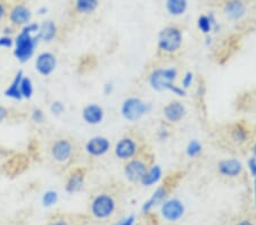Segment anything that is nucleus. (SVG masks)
<instances>
[{
    "label": "nucleus",
    "mask_w": 256,
    "mask_h": 225,
    "mask_svg": "<svg viewBox=\"0 0 256 225\" xmlns=\"http://www.w3.org/2000/svg\"><path fill=\"white\" fill-rule=\"evenodd\" d=\"M118 205V198L113 192L100 191L90 202V213L94 219L107 220L115 214Z\"/></svg>",
    "instance_id": "f257e3e1"
},
{
    "label": "nucleus",
    "mask_w": 256,
    "mask_h": 225,
    "mask_svg": "<svg viewBox=\"0 0 256 225\" xmlns=\"http://www.w3.org/2000/svg\"><path fill=\"white\" fill-rule=\"evenodd\" d=\"M178 76L176 68H158L150 76V83L152 89L158 91L168 90L176 96H184V89L174 84V80Z\"/></svg>",
    "instance_id": "f03ea898"
},
{
    "label": "nucleus",
    "mask_w": 256,
    "mask_h": 225,
    "mask_svg": "<svg viewBox=\"0 0 256 225\" xmlns=\"http://www.w3.org/2000/svg\"><path fill=\"white\" fill-rule=\"evenodd\" d=\"M38 34L33 35L26 28H22L18 35L14 40V51L13 54L15 58L20 63H26L31 59V57L34 54L36 47L39 42Z\"/></svg>",
    "instance_id": "7ed1b4c3"
},
{
    "label": "nucleus",
    "mask_w": 256,
    "mask_h": 225,
    "mask_svg": "<svg viewBox=\"0 0 256 225\" xmlns=\"http://www.w3.org/2000/svg\"><path fill=\"white\" fill-rule=\"evenodd\" d=\"M182 44V33L176 26L163 28L158 34V49L165 54H174Z\"/></svg>",
    "instance_id": "20e7f679"
},
{
    "label": "nucleus",
    "mask_w": 256,
    "mask_h": 225,
    "mask_svg": "<svg viewBox=\"0 0 256 225\" xmlns=\"http://www.w3.org/2000/svg\"><path fill=\"white\" fill-rule=\"evenodd\" d=\"M76 147L74 142L68 138H58L54 140L50 146L52 158L56 163L66 164L70 163L76 156Z\"/></svg>",
    "instance_id": "39448f33"
},
{
    "label": "nucleus",
    "mask_w": 256,
    "mask_h": 225,
    "mask_svg": "<svg viewBox=\"0 0 256 225\" xmlns=\"http://www.w3.org/2000/svg\"><path fill=\"white\" fill-rule=\"evenodd\" d=\"M148 106L144 101L136 97H130L123 101L121 107L122 116L126 121L134 122L142 118L147 113Z\"/></svg>",
    "instance_id": "423d86ee"
},
{
    "label": "nucleus",
    "mask_w": 256,
    "mask_h": 225,
    "mask_svg": "<svg viewBox=\"0 0 256 225\" xmlns=\"http://www.w3.org/2000/svg\"><path fill=\"white\" fill-rule=\"evenodd\" d=\"M139 143L134 137L126 136L120 139L114 148V154L121 161H130L134 158L139 153Z\"/></svg>",
    "instance_id": "0eeeda50"
},
{
    "label": "nucleus",
    "mask_w": 256,
    "mask_h": 225,
    "mask_svg": "<svg viewBox=\"0 0 256 225\" xmlns=\"http://www.w3.org/2000/svg\"><path fill=\"white\" fill-rule=\"evenodd\" d=\"M148 169H150V164L147 163L146 159L136 156L126 162L124 166V175L132 183L140 182L144 174L147 173Z\"/></svg>",
    "instance_id": "6e6552de"
},
{
    "label": "nucleus",
    "mask_w": 256,
    "mask_h": 225,
    "mask_svg": "<svg viewBox=\"0 0 256 225\" xmlns=\"http://www.w3.org/2000/svg\"><path fill=\"white\" fill-rule=\"evenodd\" d=\"M36 71L42 76H49L55 72L57 66L56 56L50 51H44L36 56Z\"/></svg>",
    "instance_id": "1a4fd4ad"
},
{
    "label": "nucleus",
    "mask_w": 256,
    "mask_h": 225,
    "mask_svg": "<svg viewBox=\"0 0 256 225\" xmlns=\"http://www.w3.org/2000/svg\"><path fill=\"white\" fill-rule=\"evenodd\" d=\"M84 149L92 157H100L108 153L110 149V142L105 137H94L86 143Z\"/></svg>",
    "instance_id": "9d476101"
},
{
    "label": "nucleus",
    "mask_w": 256,
    "mask_h": 225,
    "mask_svg": "<svg viewBox=\"0 0 256 225\" xmlns=\"http://www.w3.org/2000/svg\"><path fill=\"white\" fill-rule=\"evenodd\" d=\"M160 212H162L163 218L168 222H176V221L182 218L184 207L180 200L171 199L163 203Z\"/></svg>",
    "instance_id": "9b49d317"
},
{
    "label": "nucleus",
    "mask_w": 256,
    "mask_h": 225,
    "mask_svg": "<svg viewBox=\"0 0 256 225\" xmlns=\"http://www.w3.org/2000/svg\"><path fill=\"white\" fill-rule=\"evenodd\" d=\"M86 172L84 167H78L70 173L68 180H66L65 190L68 194H76L79 192L84 184Z\"/></svg>",
    "instance_id": "f8f14e48"
},
{
    "label": "nucleus",
    "mask_w": 256,
    "mask_h": 225,
    "mask_svg": "<svg viewBox=\"0 0 256 225\" xmlns=\"http://www.w3.org/2000/svg\"><path fill=\"white\" fill-rule=\"evenodd\" d=\"M104 109L97 104H89L82 109V118L90 125H97L104 120Z\"/></svg>",
    "instance_id": "ddd939ff"
},
{
    "label": "nucleus",
    "mask_w": 256,
    "mask_h": 225,
    "mask_svg": "<svg viewBox=\"0 0 256 225\" xmlns=\"http://www.w3.org/2000/svg\"><path fill=\"white\" fill-rule=\"evenodd\" d=\"M218 170L222 177L237 178L242 173V165L237 159H226L218 163Z\"/></svg>",
    "instance_id": "4468645a"
},
{
    "label": "nucleus",
    "mask_w": 256,
    "mask_h": 225,
    "mask_svg": "<svg viewBox=\"0 0 256 225\" xmlns=\"http://www.w3.org/2000/svg\"><path fill=\"white\" fill-rule=\"evenodd\" d=\"M32 17L31 10L24 5H16L10 13V20L14 25H26Z\"/></svg>",
    "instance_id": "2eb2a0df"
},
{
    "label": "nucleus",
    "mask_w": 256,
    "mask_h": 225,
    "mask_svg": "<svg viewBox=\"0 0 256 225\" xmlns=\"http://www.w3.org/2000/svg\"><path fill=\"white\" fill-rule=\"evenodd\" d=\"M164 117L166 118V121L171 123H178L182 120L186 108L179 101H171L170 104H168L163 109Z\"/></svg>",
    "instance_id": "dca6fc26"
},
{
    "label": "nucleus",
    "mask_w": 256,
    "mask_h": 225,
    "mask_svg": "<svg viewBox=\"0 0 256 225\" xmlns=\"http://www.w3.org/2000/svg\"><path fill=\"white\" fill-rule=\"evenodd\" d=\"M224 13L231 19H239L245 15L246 6L240 0H229L224 5Z\"/></svg>",
    "instance_id": "f3484780"
},
{
    "label": "nucleus",
    "mask_w": 256,
    "mask_h": 225,
    "mask_svg": "<svg viewBox=\"0 0 256 225\" xmlns=\"http://www.w3.org/2000/svg\"><path fill=\"white\" fill-rule=\"evenodd\" d=\"M23 71H18L16 73L14 80L12 81V83L8 85L7 89L5 90V96L8 98H12L14 100H22V93H20V81L23 79Z\"/></svg>",
    "instance_id": "a211bd4d"
},
{
    "label": "nucleus",
    "mask_w": 256,
    "mask_h": 225,
    "mask_svg": "<svg viewBox=\"0 0 256 225\" xmlns=\"http://www.w3.org/2000/svg\"><path fill=\"white\" fill-rule=\"evenodd\" d=\"M57 34V26L55 22L52 20H46L41 24L39 27V32H38V36L40 40L44 41V42H50Z\"/></svg>",
    "instance_id": "6ab92c4d"
},
{
    "label": "nucleus",
    "mask_w": 256,
    "mask_h": 225,
    "mask_svg": "<svg viewBox=\"0 0 256 225\" xmlns=\"http://www.w3.org/2000/svg\"><path fill=\"white\" fill-rule=\"evenodd\" d=\"M168 194V186H162L158 188V190H156L154 194H152V198L148 200L147 203H144V207H142V211L144 212H148L150 211L152 207L155 206V205L160 204V202H163L164 198L166 197Z\"/></svg>",
    "instance_id": "aec40b11"
},
{
    "label": "nucleus",
    "mask_w": 256,
    "mask_h": 225,
    "mask_svg": "<svg viewBox=\"0 0 256 225\" xmlns=\"http://www.w3.org/2000/svg\"><path fill=\"white\" fill-rule=\"evenodd\" d=\"M162 177V170H160V166H152L150 169H148L147 173L144 174V177L142 179L140 183L144 187H150L152 184H155L156 182Z\"/></svg>",
    "instance_id": "412c9836"
},
{
    "label": "nucleus",
    "mask_w": 256,
    "mask_h": 225,
    "mask_svg": "<svg viewBox=\"0 0 256 225\" xmlns=\"http://www.w3.org/2000/svg\"><path fill=\"white\" fill-rule=\"evenodd\" d=\"M99 0H76V9L80 14H90L97 9Z\"/></svg>",
    "instance_id": "4be33fe9"
},
{
    "label": "nucleus",
    "mask_w": 256,
    "mask_h": 225,
    "mask_svg": "<svg viewBox=\"0 0 256 225\" xmlns=\"http://www.w3.org/2000/svg\"><path fill=\"white\" fill-rule=\"evenodd\" d=\"M166 9L171 15H182L187 9V0H166Z\"/></svg>",
    "instance_id": "5701e85b"
},
{
    "label": "nucleus",
    "mask_w": 256,
    "mask_h": 225,
    "mask_svg": "<svg viewBox=\"0 0 256 225\" xmlns=\"http://www.w3.org/2000/svg\"><path fill=\"white\" fill-rule=\"evenodd\" d=\"M230 136H231V139H232L236 143H242L247 140L248 134H247V130L244 128L242 125L236 124L234 125L232 129L230 130Z\"/></svg>",
    "instance_id": "b1692460"
},
{
    "label": "nucleus",
    "mask_w": 256,
    "mask_h": 225,
    "mask_svg": "<svg viewBox=\"0 0 256 225\" xmlns=\"http://www.w3.org/2000/svg\"><path fill=\"white\" fill-rule=\"evenodd\" d=\"M33 83L30 77L23 76L22 81H20V93L24 99H31L33 96Z\"/></svg>",
    "instance_id": "393cba45"
},
{
    "label": "nucleus",
    "mask_w": 256,
    "mask_h": 225,
    "mask_svg": "<svg viewBox=\"0 0 256 225\" xmlns=\"http://www.w3.org/2000/svg\"><path fill=\"white\" fill-rule=\"evenodd\" d=\"M198 24V28L203 32V33H208V32L212 30V25L216 24L212 16H206V15H202L198 17L197 20Z\"/></svg>",
    "instance_id": "a878e982"
},
{
    "label": "nucleus",
    "mask_w": 256,
    "mask_h": 225,
    "mask_svg": "<svg viewBox=\"0 0 256 225\" xmlns=\"http://www.w3.org/2000/svg\"><path fill=\"white\" fill-rule=\"evenodd\" d=\"M58 200V194L54 190H48L42 196V204L44 207H50Z\"/></svg>",
    "instance_id": "bb28decb"
},
{
    "label": "nucleus",
    "mask_w": 256,
    "mask_h": 225,
    "mask_svg": "<svg viewBox=\"0 0 256 225\" xmlns=\"http://www.w3.org/2000/svg\"><path fill=\"white\" fill-rule=\"evenodd\" d=\"M202 153V145L197 140H192L187 146V155L189 157H196Z\"/></svg>",
    "instance_id": "cd10ccee"
},
{
    "label": "nucleus",
    "mask_w": 256,
    "mask_h": 225,
    "mask_svg": "<svg viewBox=\"0 0 256 225\" xmlns=\"http://www.w3.org/2000/svg\"><path fill=\"white\" fill-rule=\"evenodd\" d=\"M31 118L32 121L36 123V124H41L44 121V113L42 109H40L38 107L33 108L31 112Z\"/></svg>",
    "instance_id": "c85d7f7f"
},
{
    "label": "nucleus",
    "mask_w": 256,
    "mask_h": 225,
    "mask_svg": "<svg viewBox=\"0 0 256 225\" xmlns=\"http://www.w3.org/2000/svg\"><path fill=\"white\" fill-rule=\"evenodd\" d=\"M50 112L54 114V115H62L65 112V106L62 101L60 100H55L52 102L50 105Z\"/></svg>",
    "instance_id": "c756f323"
},
{
    "label": "nucleus",
    "mask_w": 256,
    "mask_h": 225,
    "mask_svg": "<svg viewBox=\"0 0 256 225\" xmlns=\"http://www.w3.org/2000/svg\"><path fill=\"white\" fill-rule=\"evenodd\" d=\"M14 46V40L10 35L0 36V48H12Z\"/></svg>",
    "instance_id": "7c9ffc66"
},
{
    "label": "nucleus",
    "mask_w": 256,
    "mask_h": 225,
    "mask_svg": "<svg viewBox=\"0 0 256 225\" xmlns=\"http://www.w3.org/2000/svg\"><path fill=\"white\" fill-rule=\"evenodd\" d=\"M192 73L187 72L182 79V89L189 88L192 85Z\"/></svg>",
    "instance_id": "2f4dec72"
},
{
    "label": "nucleus",
    "mask_w": 256,
    "mask_h": 225,
    "mask_svg": "<svg viewBox=\"0 0 256 225\" xmlns=\"http://www.w3.org/2000/svg\"><path fill=\"white\" fill-rule=\"evenodd\" d=\"M8 115H10V112H8V109L4 107V106L0 105V122L6 121L8 118Z\"/></svg>",
    "instance_id": "473e14b6"
},
{
    "label": "nucleus",
    "mask_w": 256,
    "mask_h": 225,
    "mask_svg": "<svg viewBox=\"0 0 256 225\" xmlns=\"http://www.w3.org/2000/svg\"><path fill=\"white\" fill-rule=\"evenodd\" d=\"M134 216H130V218L126 219L124 221H123V222L118 223V225H134Z\"/></svg>",
    "instance_id": "72a5a7b5"
},
{
    "label": "nucleus",
    "mask_w": 256,
    "mask_h": 225,
    "mask_svg": "<svg viewBox=\"0 0 256 225\" xmlns=\"http://www.w3.org/2000/svg\"><path fill=\"white\" fill-rule=\"evenodd\" d=\"M50 225H71V224H70L68 221H65V220H56V221H54Z\"/></svg>",
    "instance_id": "f704fd0d"
},
{
    "label": "nucleus",
    "mask_w": 256,
    "mask_h": 225,
    "mask_svg": "<svg viewBox=\"0 0 256 225\" xmlns=\"http://www.w3.org/2000/svg\"><path fill=\"white\" fill-rule=\"evenodd\" d=\"M112 91H113V84L112 83L106 84L105 85V93H106V95H110Z\"/></svg>",
    "instance_id": "c9c22d12"
},
{
    "label": "nucleus",
    "mask_w": 256,
    "mask_h": 225,
    "mask_svg": "<svg viewBox=\"0 0 256 225\" xmlns=\"http://www.w3.org/2000/svg\"><path fill=\"white\" fill-rule=\"evenodd\" d=\"M236 225H253V223H252V221H250V220H247V219H245V220L239 221V222H238Z\"/></svg>",
    "instance_id": "e433bc0d"
},
{
    "label": "nucleus",
    "mask_w": 256,
    "mask_h": 225,
    "mask_svg": "<svg viewBox=\"0 0 256 225\" xmlns=\"http://www.w3.org/2000/svg\"><path fill=\"white\" fill-rule=\"evenodd\" d=\"M5 11H6L5 6H4V3L0 2V19L4 17V15H5Z\"/></svg>",
    "instance_id": "4c0bfd02"
},
{
    "label": "nucleus",
    "mask_w": 256,
    "mask_h": 225,
    "mask_svg": "<svg viewBox=\"0 0 256 225\" xmlns=\"http://www.w3.org/2000/svg\"><path fill=\"white\" fill-rule=\"evenodd\" d=\"M47 7L46 6H44V7H40L39 8V10H38V13L40 14V15H44V14H46L47 13Z\"/></svg>",
    "instance_id": "58836bf2"
},
{
    "label": "nucleus",
    "mask_w": 256,
    "mask_h": 225,
    "mask_svg": "<svg viewBox=\"0 0 256 225\" xmlns=\"http://www.w3.org/2000/svg\"><path fill=\"white\" fill-rule=\"evenodd\" d=\"M254 194H255V206H256V177H254Z\"/></svg>",
    "instance_id": "ea45409f"
},
{
    "label": "nucleus",
    "mask_w": 256,
    "mask_h": 225,
    "mask_svg": "<svg viewBox=\"0 0 256 225\" xmlns=\"http://www.w3.org/2000/svg\"><path fill=\"white\" fill-rule=\"evenodd\" d=\"M253 154H254V156L256 157V143H255V146L253 147Z\"/></svg>",
    "instance_id": "a19ab883"
}]
</instances>
